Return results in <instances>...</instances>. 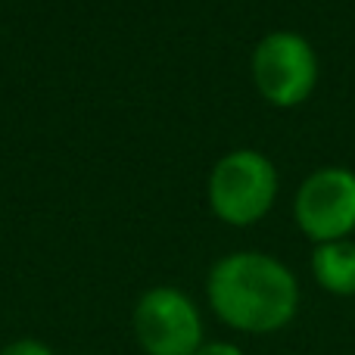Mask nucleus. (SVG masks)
I'll return each mask as SVG.
<instances>
[{
    "label": "nucleus",
    "instance_id": "1",
    "mask_svg": "<svg viewBox=\"0 0 355 355\" xmlns=\"http://www.w3.org/2000/svg\"><path fill=\"white\" fill-rule=\"evenodd\" d=\"M209 306L227 327L243 334H275L296 318V275L268 252H231L218 259L206 281Z\"/></svg>",
    "mask_w": 355,
    "mask_h": 355
},
{
    "label": "nucleus",
    "instance_id": "2",
    "mask_svg": "<svg viewBox=\"0 0 355 355\" xmlns=\"http://www.w3.org/2000/svg\"><path fill=\"white\" fill-rule=\"evenodd\" d=\"M277 200V168L259 150H234L209 175V206L215 218L250 227L271 212Z\"/></svg>",
    "mask_w": 355,
    "mask_h": 355
},
{
    "label": "nucleus",
    "instance_id": "3",
    "mask_svg": "<svg viewBox=\"0 0 355 355\" xmlns=\"http://www.w3.org/2000/svg\"><path fill=\"white\" fill-rule=\"evenodd\" d=\"M252 81L271 106H300L318 85V53L300 31H271L252 50Z\"/></svg>",
    "mask_w": 355,
    "mask_h": 355
},
{
    "label": "nucleus",
    "instance_id": "4",
    "mask_svg": "<svg viewBox=\"0 0 355 355\" xmlns=\"http://www.w3.org/2000/svg\"><path fill=\"white\" fill-rule=\"evenodd\" d=\"M293 218L315 246L349 240L355 231V172L343 166L315 168L296 190Z\"/></svg>",
    "mask_w": 355,
    "mask_h": 355
},
{
    "label": "nucleus",
    "instance_id": "5",
    "mask_svg": "<svg viewBox=\"0 0 355 355\" xmlns=\"http://www.w3.org/2000/svg\"><path fill=\"white\" fill-rule=\"evenodd\" d=\"M135 337L147 355H193L202 346V318L178 287H153L135 306Z\"/></svg>",
    "mask_w": 355,
    "mask_h": 355
},
{
    "label": "nucleus",
    "instance_id": "6",
    "mask_svg": "<svg viewBox=\"0 0 355 355\" xmlns=\"http://www.w3.org/2000/svg\"><path fill=\"white\" fill-rule=\"evenodd\" d=\"M312 277L334 296H355V243L334 240L318 243L312 252Z\"/></svg>",
    "mask_w": 355,
    "mask_h": 355
},
{
    "label": "nucleus",
    "instance_id": "7",
    "mask_svg": "<svg viewBox=\"0 0 355 355\" xmlns=\"http://www.w3.org/2000/svg\"><path fill=\"white\" fill-rule=\"evenodd\" d=\"M0 355H53L47 343H41V340H31V337H22V340H12V343H6Z\"/></svg>",
    "mask_w": 355,
    "mask_h": 355
},
{
    "label": "nucleus",
    "instance_id": "8",
    "mask_svg": "<svg viewBox=\"0 0 355 355\" xmlns=\"http://www.w3.org/2000/svg\"><path fill=\"white\" fill-rule=\"evenodd\" d=\"M193 355H243V349L234 346V343H221V340H215V343H202Z\"/></svg>",
    "mask_w": 355,
    "mask_h": 355
}]
</instances>
